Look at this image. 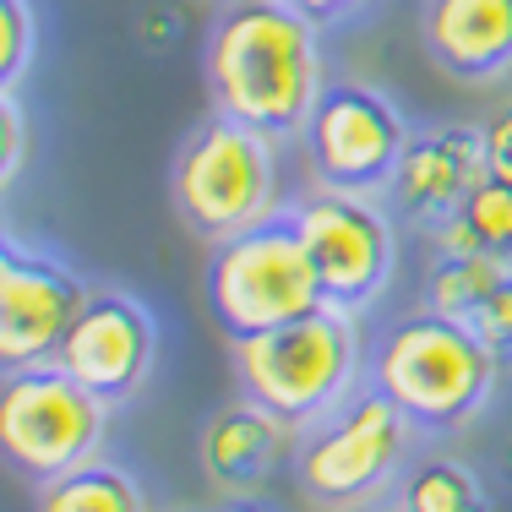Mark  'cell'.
Returning <instances> with one entry per match:
<instances>
[{
    "mask_svg": "<svg viewBox=\"0 0 512 512\" xmlns=\"http://www.w3.org/2000/svg\"><path fill=\"white\" fill-rule=\"evenodd\" d=\"M393 507L398 512H491V496H485L480 474L463 458H420L404 469Z\"/></svg>",
    "mask_w": 512,
    "mask_h": 512,
    "instance_id": "cell-17",
    "label": "cell"
},
{
    "mask_svg": "<svg viewBox=\"0 0 512 512\" xmlns=\"http://www.w3.org/2000/svg\"><path fill=\"white\" fill-rule=\"evenodd\" d=\"M316 22L289 11L284 0H229L207 28V99L224 115L246 120L267 137H300L322 77Z\"/></svg>",
    "mask_w": 512,
    "mask_h": 512,
    "instance_id": "cell-1",
    "label": "cell"
},
{
    "mask_svg": "<svg viewBox=\"0 0 512 512\" xmlns=\"http://www.w3.org/2000/svg\"><path fill=\"white\" fill-rule=\"evenodd\" d=\"M414 420L376 382L355 387L327 420L300 431L295 485L322 512H365L398 491L409 469Z\"/></svg>",
    "mask_w": 512,
    "mask_h": 512,
    "instance_id": "cell-5",
    "label": "cell"
},
{
    "mask_svg": "<svg viewBox=\"0 0 512 512\" xmlns=\"http://www.w3.org/2000/svg\"><path fill=\"white\" fill-rule=\"evenodd\" d=\"M273 142L278 137L224 115V109L202 115L180 137L175 158H169V202L197 240L218 246V240L262 224L267 213H278Z\"/></svg>",
    "mask_w": 512,
    "mask_h": 512,
    "instance_id": "cell-4",
    "label": "cell"
},
{
    "mask_svg": "<svg viewBox=\"0 0 512 512\" xmlns=\"http://www.w3.org/2000/svg\"><path fill=\"white\" fill-rule=\"evenodd\" d=\"M289 436H300L295 425H284L273 409H262L256 398L240 393L235 404L218 409L202 425V442H197L202 474L224 496H256L273 474V463L284 458Z\"/></svg>",
    "mask_w": 512,
    "mask_h": 512,
    "instance_id": "cell-14",
    "label": "cell"
},
{
    "mask_svg": "<svg viewBox=\"0 0 512 512\" xmlns=\"http://www.w3.org/2000/svg\"><path fill=\"white\" fill-rule=\"evenodd\" d=\"M55 360L109 409L131 404L158 365V322L131 289H93Z\"/></svg>",
    "mask_w": 512,
    "mask_h": 512,
    "instance_id": "cell-11",
    "label": "cell"
},
{
    "mask_svg": "<svg viewBox=\"0 0 512 512\" xmlns=\"http://www.w3.org/2000/svg\"><path fill=\"white\" fill-rule=\"evenodd\" d=\"M109 404L77 382L60 360L17 365L0 376V447L28 485H44L99 458Z\"/></svg>",
    "mask_w": 512,
    "mask_h": 512,
    "instance_id": "cell-7",
    "label": "cell"
},
{
    "mask_svg": "<svg viewBox=\"0 0 512 512\" xmlns=\"http://www.w3.org/2000/svg\"><path fill=\"white\" fill-rule=\"evenodd\" d=\"M431 240L447 251H485V256L512 262V180L485 175L480 186L469 191V202H463Z\"/></svg>",
    "mask_w": 512,
    "mask_h": 512,
    "instance_id": "cell-16",
    "label": "cell"
},
{
    "mask_svg": "<svg viewBox=\"0 0 512 512\" xmlns=\"http://www.w3.org/2000/svg\"><path fill=\"white\" fill-rule=\"evenodd\" d=\"M502 355L463 316L420 306L382 333L371 382L414 420V431H463L496 393Z\"/></svg>",
    "mask_w": 512,
    "mask_h": 512,
    "instance_id": "cell-2",
    "label": "cell"
},
{
    "mask_svg": "<svg viewBox=\"0 0 512 512\" xmlns=\"http://www.w3.org/2000/svg\"><path fill=\"white\" fill-rule=\"evenodd\" d=\"M480 142H485V169L512 180V99L480 126Z\"/></svg>",
    "mask_w": 512,
    "mask_h": 512,
    "instance_id": "cell-22",
    "label": "cell"
},
{
    "mask_svg": "<svg viewBox=\"0 0 512 512\" xmlns=\"http://www.w3.org/2000/svg\"><path fill=\"white\" fill-rule=\"evenodd\" d=\"M463 322H469L474 333H480V338H485V344H491L502 360H512V273H507L502 284H496L491 295H485L469 316H463Z\"/></svg>",
    "mask_w": 512,
    "mask_h": 512,
    "instance_id": "cell-20",
    "label": "cell"
},
{
    "mask_svg": "<svg viewBox=\"0 0 512 512\" xmlns=\"http://www.w3.org/2000/svg\"><path fill=\"white\" fill-rule=\"evenodd\" d=\"M322 306L311 256L300 246V229L289 207L267 213L262 224L218 240L207 262V311L229 338L267 333L278 322H295Z\"/></svg>",
    "mask_w": 512,
    "mask_h": 512,
    "instance_id": "cell-6",
    "label": "cell"
},
{
    "mask_svg": "<svg viewBox=\"0 0 512 512\" xmlns=\"http://www.w3.org/2000/svg\"><path fill=\"white\" fill-rule=\"evenodd\" d=\"M289 218H295L300 246L311 256L322 306L360 316L365 306L382 300V289L393 284V267H398L393 207H382V197L316 186L289 202Z\"/></svg>",
    "mask_w": 512,
    "mask_h": 512,
    "instance_id": "cell-8",
    "label": "cell"
},
{
    "mask_svg": "<svg viewBox=\"0 0 512 512\" xmlns=\"http://www.w3.org/2000/svg\"><path fill=\"white\" fill-rule=\"evenodd\" d=\"M229 349H235L240 393L273 409L295 431L327 420L360 387L355 316L338 306H316L295 322L267 327V333L229 338Z\"/></svg>",
    "mask_w": 512,
    "mask_h": 512,
    "instance_id": "cell-3",
    "label": "cell"
},
{
    "mask_svg": "<svg viewBox=\"0 0 512 512\" xmlns=\"http://www.w3.org/2000/svg\"><path fill=\"white\" fill-rule=\"evenodd\" d=\"M491 175L485 169V142L480 126H431L414 131L404 158H398L393 180H387L382 202L393 218H404L420 235H436L447 218L469 202V191Z\"/></svg>",
    "mask_w": 512,
    "mask_h": 512,
    "instance_id": "cell-12",
    "label": "cell"
},
{
    "mask_svg": "<svg viewBox=\"0 0 512 512\" xmlns=\"http://www.w3.org/2000/svg\"><path fill=\"white\" fill-rule=\"evenodd\" d=\"M420 44L453 82H502L512 71V0H425Z\"/></svg>",
    "mask_w": 512,
    "mask_h": 512,
    "instance_id": "cell-13",
    "label": "cell"
},
{
    "mask_svg": "<svg viewBox=\"0 0 512 512\" xmlns=\"http://www.w3.org/2000/svg\"><path fill=\"white\" fill-rule=\"evenodd\" d=\"M33 60H39V6L0 0V93L22 88Z\"/></svg>",
    "mask_w": 512,
    "mask_h": 512,
    "instance_id": "cell-19",
    "label": "cell"
},
{
    "mask_svg": "<svg viewBox=\"0 0 512 512\" xmlns=\"http://www.w3.org/2000/svg\"><path fill=\"white\" fill-rule=\"evenodd\" d=\"M289 11H300L306 22H316V28H338V22H349V17H360L371 0H284Z\"/></svg>",
    "mask_w": 512,
    "mask_h": 512,
    "instance_id": "cell-23",
    "label": "cell"
},
{
    "mask_svg": "<svg viewBox=\"0 0 512 512\" xmlns=\"http://www.w3.org/2000/svg\"><path fill=\"white\" fill-rule=\"evenodd\" d=\"M507 273H512V262H502V256L436 246V262H431V273H425V306H436L447 316H469Z\"/></svg>",
    "mask_w": 512,
    "mask_h": 512,
    "instance_id": "cell-18",
    "label": "cell"
},
{
    "mask_svg": "<svg viewBox=\"0 0 512 512\" xmlns=\"http://www.w3.org/2000/svg\"><path fill=\"white\" fill-rule=\"evenodd\" d=\"M393 512H398V507H393Z\"/></svg>",
    "mask_w": 512,
    "mask_h": 512,
    "instance_id": "cell-25",
    "label": "cell"
},
{
    "mask_svg": "<svg viewBox=\"0 0 512 512\" xmlns=\"http://www.w3.org/2000/svg\"><path fill=\"white\" fill-rule=\"evenodd\" d=\"M93 284L71 273L44 246L6 240L0 246V371L55 360Z\"/></svg>",
    "mask_w": 512,
    "mask_h": 512,
    "instance_id": "cell-10",
    "label": "cell"
},
{
    "mask_svg": "<svg viewBox=\"0 0 512 512\" xmlns=\"http://www.w3.org/2000/svg\"><path fill=\"white\" fill-rule=\"evenodd\" d=\"M33 512H148V496L120 463L88 458L55 480L33 485Z\"/></svg>",
    "mask_w": 512,
    "mask_h": 512,
    "instance_id": "cell-15",
    "label": "cell"
},
{
    "mask_svg": "<svg viewBox=\"0 0 512 512\" xmlns=\"http://www.w3.org/2000/svg\"><path fill=\"white\" fill-rule=\"evenodd\" d=\"M0 137H6V148H0V180H6V186H17L22 164H28V115H22L17 88L0 93Z\"/></svg>",
    "mask_w": 512,
    "mask_h": 512,
    "instance_id": "cell-21",
    "label": "cell"
},
{
    "mask_svg": "<svg viewBox=\"0 0 512 512\" xmlns=\"http://www.w3.org/2000/svg\"><path fill=\"white\" fill-rule=\"evenodd\" d=\"M409 120L404 109L387 99L382 88L360 77H333L316 93L300 148L316 175V186L333 191H360V197H382L393 180L398 158L409 148Z\"/></svg>",
    "mask_w": 512,
    "mask_h": 512,
    "instance_id": "cell-9",
    "label": "cell"
},
{
    "mask_svg": "<svg viewBox=\"0 0 512 512\" xmlns=\"http://www.w3.org/2000/svg\"><path fill=\"white\" fill-rule=\"evenodd\" d=\"M240 512H256V507H240Z\"/></svg>",
    "mask_w": 512,
    "mask_h": 512,
    "instance_id": "cell-24",
    "label": "cell"
}]
</instances>
